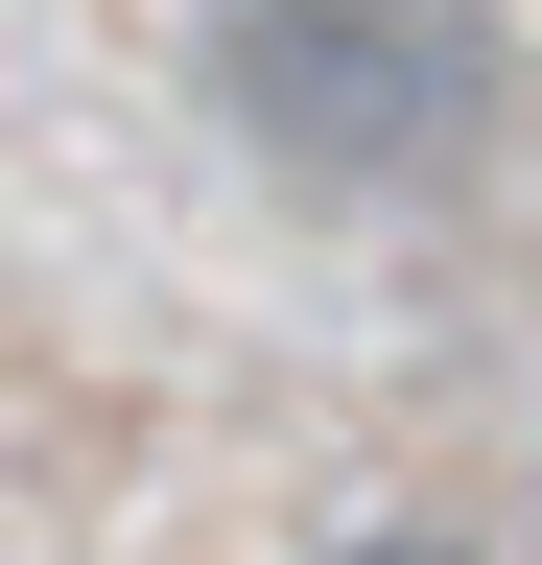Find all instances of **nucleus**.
Returning a JSON list of instances; mask_svg holds the SVG:
<instances>
[{"mask_svg": "<svg viewBox=\"0 0 542 565\" xmlns=\"http://www.w3.org/2000/svg\"><path fill=\"white\" fill-rule=\"evenodd\" d=\"M213 118L284 189L378 212V189H448L519 118V47H496V0H213Z\"/></svg>", "mask_w": 542, "mask_h": 565, "instance_id": "obj_1", "label": "nucleus"}, {"mask_svg": "<svg viewBox=\"0 0 542 565\" xmlns=\"http://www.w3.org/2000/svg\"><path fill=\"white\" fill-rule=\"evenodd\" d=\"M330 565H448V542H330Z\"/></svg>", "mask_w": 542, "mask_h": 565, "instance_id": "obj_2", "label": "nucleus"}]
</instances>
